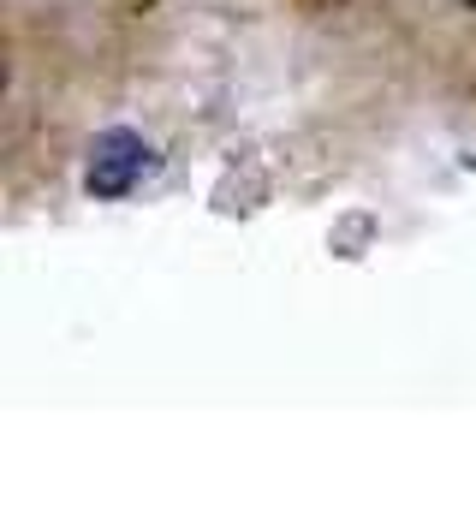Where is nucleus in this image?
Here are the masks:
<instances>
[{
	"instance_id": "f257e3e1",
	"label": "nucleus",
	"mask_w": 476,
	"mask_h": 512,
	"mask_svg": "<svg viewBox=\"0 0 476 512\" xmlns=\"http://www.w3.org/2000/svg\"><path fill=\"white\" fill-rule=\"evenodd\" d=\"M155 167V155H149V143L137 137V131H102L96 137V149H90V173H84V185H90V197H102V203H119V197H131L137 191V179Z\"/></svg>"
},
{
	"instance_id": "f03ea898",
	"label": "nucleus",
	"mask_w": 476,
	"mask_h": 512,
	"mask_svg": "<svg viewBox=\"0 0 476 512\" xmlns=\"http://www.w3.org/2000/svg\"><path fill=\"white\" fill-rule=\"evenodd\" d=\"M465 6H471V12H476V0H465Z\"/></svg>"
}]
</instances>
